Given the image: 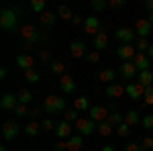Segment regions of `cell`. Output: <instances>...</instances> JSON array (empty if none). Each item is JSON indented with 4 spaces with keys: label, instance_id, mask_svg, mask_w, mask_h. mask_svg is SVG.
<instances>
[{
    "label": "cell",
    "instance_id": "1",
    "mask_svg": "<svg viewBox=\"0 0 153 151\" xmlns=\"http://www.w3.org/2000/svg\"><path fill=\"white\" fill-rule=\"evenodd\" d=\"M21 35H23V41H29L33 45L41 43V41H47V35L43 31H39L37 27H33V25H25L21 29Z\"/></svg>",
    "mask_w": 153,
    "mask_h": 151
},
{
    "label": "cell",
    "instance_id": "2",
    "mask_svg": "<svg viewBox=\"0 0 153 151\" xmlns=\"http://www.w3.org/2000/svg\"><path fill=\"white\" fill-rule=\"evenodd\" d=\"M43 110L47 115H57V112H65V100L59 96H47L43 100Z\"/></svg>",
    "mask_w": 153,
    "mask_h": 151
},
{
    "label": "cell",
    "instance_id": "3",
    "mask_svg": "<svg viewBox=\"0 0 153 151\" xmlns=\"http://www.w3.org/2000/svg\"><path fill=\"white\" fill-rule=\"evenodd\" d=\"M16 14H19L16 8H4V10L0 12V27H2L4 31H14L16 21H19Z\"/></svg>",
    "mask_w": 153,
    "mask_h": 151
},
{
    "label": "cell",
    "instance_id": "4",
    "mask_svg": "<svg viewBox=\"0 0 153 151\" xmlns=\"http://www.w3.org/2000/svg\"><path fill=\"white\" fill-rule=\"evenodd\" d=\"M74 125H76L78 135H82V137H84V135H92L94 131H98V125H96L92 118H88V116H80Z\"/></svg>",
    "mask_w": 153,
    "mask_h": 151
},
{
    "label": "cell",
    "instance_id": "5",
    "mask_svg": "<svg viewBox=\"0 0 153 151\" xmlns=\"http://www.w3.org/2000/svg\"><path fill=\"white\" fill-rule=\"evenodd\" d=\"M114 37L120 41V45H133V41L137 39V33L135 29H129V27H118L114 31Z\"/></svg>",
    "mask_w": 153,
    "mask_h": 151
},
{
    "label": "cell",
    "instance_id": "6",
    "mask_svg": "<svg viewBox=\"0 0 153 151\" xmlns=\"http://www.w3.org/2000/svg\"><path fill=\"white\" fill-rule=\"evenodd\" d=\"M110 115V110L106 108V106H100V104H94L90 110H88V118H92L96 125H100V123H104L106 118Z\"/></svg>",
    "mask_w": 153,
    "mask_h": 151
},
{
    "label": "cell",
    "instance_id": "7",
    "mask_svg": "<svg viewBox=\"0 0 153 151\" xmlns=\"http://www.w3.org/2000/svg\"><path fill=\"white\" fill-rule=\"evenodd\" d=\"M151 29H153V25L149 23L147 19H139V21L135 23V33H137L139 39H147V37L151 35Z\"/></svg>",
    "mask_w": 153,
    "mask_h": 151
},
{
    "label": "cell",
    "instance_id": "8",
    "mask_svg": "<svg viewBox=\"0 0 153 151\" xmlns=\"http://www.w3.org/2000/svg\"><path fill=\"white\" fill-rule=\"evenodd\" d=\"M100 27H102V25H100V21H98L96 16H86V21H84V33L96 37L100 33Z\"/></svg>",
    "mask_w": 153,
    "mask_h": 151
},
{
    "label": "cell",
    "instance_id": "9",
    "mask_svg": "<svg viewBox=\"0 0 153 151\" xmlns=\"http://www.w3.org/2000/svg\"><path fill=\"white\" fill-rule=\"evenodd\" d=\"M127 96H129L131 100H143L145 88H143L139 82H131V84H127Z\"/></svg>",
    "mask_w": 153,
    "mask_h": 151
},
{
    "label": "cell",
    "instance_id": "10",
    "mask_svg": "<svg viewBox=\"0 0 153 151\" xmlns=\"http://www.w3.org/2000/svg\"><path fill=\"white\" fill-rule=\"evenodd\" d=\"M117 55L123 59V61H133L135 55H137V47L135 45H118Z\"/></svg>",
    "mask_w": 153,
    "mask_h": 151
},
{
    "label": "cell",
    "instance_id": "11",
    "mask_svg": "<svg viewBox=\"0 0 153 151\" xmlns=\"http://www.w3.org/2000/svg\"><path fill=\"white\" fill-rule=\"evenodd\" d=\"M16 65L23 71L33 70V68H35V57L29 55V53H19V55H16Z\"/></svg>",
    "mask_w": 153,
    "mask_h": 151
},
{
    "label": "cell",
    "instance_id": "12",
    "mask_svg": "<svg viewBox=\"0 0 153 151\" xmlns=\"http://www.w3.org/2000/svg\"><path fill=\"white\" fill-rule=\"evenodd\" d=\"M2 135H4V139L6 141H12L16 135H19V131H21V127H19V123H14V121H6L4 123V127H2Z\"/></svg>",
    "mask_w": 153,
    "mask_h": 151
},
{
    "label": "cell",
    "instance_id": "13",
    "mask_svg": "<svg viewBox=\"0 0 153 151\" xmlns=\"http://www.w3.org/2000/svg\"><path fill=\"white\" fill-rule=\"evenodd\" d=\"M118 71H120V76H123L125 80H133L139 70H137V65H135L133 61H123V65L118 68Z\"/></svg>",
    "mask_w": 153,
    "mask_h": 151
},
{
    "label": "cell",
    "instance_id": "14",
    "mask_svg": "<svg viewBox=\"0 0 153 151\" xmlns=\"http://www.w3.org/2000/svg\"><path fill=\"white\" fill-rule=\"evenodd\" d=\"M70 53H71V57H76V59L86 57V55H88L86 43H84V41H71L70 43Z\"/></svg>",
    "mask_w": 153,
    "mask_h": 151
},
{
    "label": "cell",
    "instance_id": "15",
    "mask_svg": "<svg viewBox=\"0 0 153 151\" xmlns=\"http://www.w3.org/2000/svg\"><path fill=\"white\" fill-rule=\"evenodd\" d=\"M0 106H2V110L14 112V108L19 106V98H16L14 94H4V96L0 98Z\"/></svg>",
    "mask_w": 153,
    "mask_h": 151
},
{
    "label": "cell",
    "instance_id": "16",
    "mask_svg": "<svg viewBox=\"0 0 153 151\" xmlns=\"http://www.w3.org/2000/svg\"><path fill=\"white\" fill-rule=\"evenodd\" d=\"M59 88H61V92H65V94L76 92V82H74V78H71L70 74H65V76L59 78Z\"/></svg>",
    "mask_w": 153,
    "mask_h": 151
},
{
    "label": "cell",
    "instance_id": "17",
    "mask_svg": "<svg viewBox=\"0 0 153 151\" xmlns=\"http://www.w3.org/2000/svg\"><path fill=\"white\" fill-rule=\"evenodd\" d=\"M55 135H57L59 139H70L71 137V123H68L65 118L63 121H59L57 123V129H55Z\"/></svg>",
    "mask_w": 153,
    "mask_h": 151
},
{
    "label": "cell",
    "instance_id": "18",
    "mask_svg": "<svg viewBox=\"0 0 153 151\" xmlns=\"http://www.w3.org/2000/svg\"><path fill=\"white\" fill-rule=\"evenodd\" d=\"M106 96L108 98H120L123 94L127 92V86H123V84H118V82H114V84H110V86H106Z\"/></svg>",
    "mask_w": 153,
    "mask_h": 151
},
{
    "label": "cell",
    "instance_id": "19",
    "mask_svg": "<svg viewBox=\"0 0 153 151\" xmlns=\"http://www.w3.org/2000/svg\"><path fill=\"white\" fill-rule=\"evenodd\" d=\"M133 63L137 65V70H139V71H145V70L151 68V59H149L147 53H137L135 59H133Z\"/></svg>",
    "mask_w": 153,
    "mask_h": 151
},
{
    "label": "cell",
    "instance_id": "20",
    "mask_svg": "<svg viewBox=\"0 0 153 151\" xmlns=\"http://www.w3.org/2000/svg\"><path fill=\"white\" fill-rule=\"evenodd\" d=\"M74 108L78 110V112H88L92 106H90V98H86V96H78L76 100H74Z\"/></svg>",
    "mask_w": 153,
    "mask_h": 151
},
{
    "label": "cell",
    "instance_id": "21",
    "mask_svg": "<svg viewBox=\"0 0 153 151\" xmlns=\"http://www.w3.org/2000/svg\"><path fill=\"white\" fill-rule=\"evenodd\" d=\"M137 82L141 84L143 88H149V86H153V71H151V70L139 71V76H137Z\"/></svg>",
    "mask_w": 153,
    "mask_h": 151
},
{
    "label": "cell",
    "instance_id": "22",
    "mask_svg": "<svg viewBox=\"0 0 153 151\" xmlns=\"http://www.w3.org/2000/svg\"><path fill=\"white\" fill-rule=\"evenodd\" d=\"M84 147V137L82 135H71L68 139V151H80Z\"/></svg>",
    "mask_w": 153,
    "mask_h": 151
},
{
    "label": "cell",
    "instance_id": "23",
    "mask_svg": "<svg viewBox=\"0 0 153 151\" xmlns=\"http://www.w3.org/2000/svg\"><path fill=\"white\" fill-rule=\"evenodd\" d=\"M114 78H117V71L112 70V68H106V70H102L100 74H98V80L104 82V84H114Z\"/></svg>",
    "mask_w": 153,
    "mask_h": 151
},
{
    "label": "cell",
    "instance_id": "24",
    "mask_svg": "<svg viewBox=\"0 0 153 151\" xmlns=\"http://www.w3.org/2000/svg\"><path fill=\"white\" fill-rule=\"evenodd\" d=\"M55 21H57V16L53 14V12H49V10H45L43 14H39V23H41V27H53L55 25Z\"/></svg>",
    "mask_w": 153,
    "mask_h": 151
},
{
    "label": "cell",
    "instance_id": "25",
    "mask_svg": "<svg viewBox=\"0 0 153 151\" xmlns=\"http://www.w3.org/2000/svg\"><path fill=\"white\" fill-rule=\"evenodd\" d=\"M108 47V37L106 33H98L94 37V51H100V49H106Z\"/></svg>",
    "mask_w": 153,
    "mask_h": 151
},
{
    "label": "cell",
    "instance_id": "26",
    "mask_svg": "<svg viewBox=\"0 0 153 151\" xmlns=\"http://www.w3.org/2000/svg\"><path fill=\"white\" fill-rule=\"evenodd\" d=\"M106 121H108V123H110L112 127L117 129L118 125H123V123H125V115H120L118 110H112V112L108 115V118H106Z\"/></svg>",
    "mask_w": 153,
    "mask_h": 151
},
{
    "label": "cell",
    "instance_id": "27",
    "mask_svg": "<svg viewBox=\"0 0 153 151\" xmlns=\"http://www.w3.org/2000/svg\"><path fill=\"white\" fill-rule=\"evenodd\" d=\"M125 123H127L129 127H135V125H139V123H141V118H139V112H137V110H129V112L125 115Z\"/></svg>",
    "mask_w": 153,
    "mask_h": 151
},
{
    "label": "cell",
    "instance_id": "28",
    "mask_svg": "<svg viewBox=\"0 0 153 151\" xmlns=\"http://www.w3.org/2000/svg\"><path fill=\"white\" fill-rule=\"evenodd\" d=\"M49 68H51V71L55 74V76H65V63H61V61H51L49 63Z\"/></svg>",
    "mask_w": 153,
    "mask_h": 151
},
{
    "label": "cell",
    "instance_id": "29",
    "mask_svg": "<svg viewBox=\"0 0 153 151\" xmlns=\"http://www.w3.org/2000/svg\"><path fill=\"white\" fill-rule=\"evenodd\" d=\"M41 129H43L45 133H55L57 123H55L53 118H43V121H41Z\"/></svg>",
    "mask_w": 153,
    "mask_h": 151
},
{
    "label": "cell",
    "instance_id": "30",
    "mask_svg": "<svg viewBox=\"0 0 153 151\" xmlns=\"http://www.w3.org/2000/svg\"><path fill=\"white\" fill-rule=\"evenodd\" d=\"M39 129H41V125H39L37 121H31V123L25 127V133H27L29 137H37V135H39Z\"/></svg>",
    "mask_w": 153,
    "mask_h": 151
},
{
    "label": "cell",
    "instance_id": "31",
    "mask_svg": "<svg viewBox=\"0 0 153 151\" xmlns=\"http://www.w3.org/2000/svg\"><path fill=\"white\" fill-rule=\"evenodd\" d=\"M16 98H19V104H31V100H33V94L29 92V90H21V92L16 94Z\"/></svg>",
    "mask_w": 153,
    "mask_h": 151
},
{
    "label": "cell",
    "instance_id": "32",
    "mask_svg": "<svg viewBox=\"0 0 153 151\" xmlns=\"http://www.w3.org/2000/svg\"><path fill=\"white\" fill-rule=\"evenodd\" d=\"M25 80L29 82V84H37V82L41 80V74L33 68V70H29V71H25Z\"/></svg>",
    "mask_w": 153,
    "mask_h": 151
},
{
    "label": "cell",
    "instance_id": "33",
    "mask_svg": "<svg viewBox=\"0 0 153 151\" xmlns=\"http://www.w3.org/2000/svg\"><path fill=\"white\" fill-rule=\"evenodd\" d=\"M29 6H31V10H33V12L43 14V12H45V0H31Z\"/></svg>",
    "mask_w": 153,
    "mask_h": 151
},
{
    "label": "cell",
    "instance_id": "34",
    "mask_svg": "<svg viewBox=\"0 0 153 151\" xmlns=\"http://www.w3.org/2000/svg\"><path fill=\"white\" fill-rule=\"evenodd\" d=\"M59 16H61V19H63V21H71V19H74V16H76V14H74V12H71V8L70 6H65V4H61V6H59Z\"/></svg>",
    "mask_w": 153,
    "mask_h": 151
},
{
    "label": "cell",
    "instance_id": "35",
    "mask_svg": "<svg viewBox=\"0 0 153 151\" xmlns=\"http://www.w3.org/2000/svg\"><path fill=\"white\" fill-rule=\"evenodd\" d=\"M112 131H117V129L112 127L108 121H104V123H100V125H98V133H100V135H104V137H108Z\"/></svg>",
    "mask_w": 153,
    "mask_h": 151
},
{
    "label": "cell",
    "instance_id": "36",
    "mask_svg": "<svg viewBox=\"0 0 153 151\" xmlns=\"http://www.w3.org/2000/svg\"><path fill=\"white\" fill-rule=\"evenodd\" d=\"M135 47H137V53H147V51H149V47H151V43H149L147 39H137Z\"/></svg>",
    "mask_w": 153,
    "mask_h": 151
},
{
    "label": "cell",
    "instance_id": "37",
    "mask_svg": "<svg viewBox=\"0 0 153 151\" xmlns=\"http://www.w3.org/2000/svg\"><path fill=\"white\" fill-rule=\"evenodd\" d=\"M63 118H65L68 123H76L80 116H78V110H76V108H68V110L63 112Z\"/></svg>",
    "mask_w": 153,
    "mask_h": 151
},
{
    "label": "cell",
    "instance_id": "38",
    "mask_svg": "<svg viewBox=\"0 0 153 151\" xmlns=\"http://www.w3.org/2000/svg\"><path fill=\"white\" fill-rule=\"evenodd\" d=\"M31 115V110H29V106L27 104H19L14 108V116H19V118H23V116H29Z\"/></svg>",
    "mask_w": 153,
    "mask_h": 151
},
{
    "label": "cell",
    "instance_id": "39",
    "mask_svg": "<svg viewBox=\"0 0 153 151\" xmlns=\"http://www.w3.org/2000/svg\"><path fill=\"white\" fill-rule=\"evenodd\" d=\"M143 104L145 106H153V86L145 88V96H143Z\"/></svg>",
    "mask_w": 153,
    "mask_h": 151
},
{
    "label": "cell",
    "instance_id": "40",
    "mask_svg": "<svg viewBox=\"0 0 153 151\" xmlns=\"http://www.w3.org/2000/svg\"><path fill=\"white\" fill-rule=\"evenodd\" d=\"M92 8L96 12H102L104 8H108V2L106 0H92Z\"/></svg>",
    "mask_w": 153,
    "mask_h": 151
},
{
    "label": "cell",
    "instance_id": "41",
    "mask_svg": "<svg viewBox=\"0 0 153 151\" xmlns=\"http://www.w3.org/2000/svg\"><path fill=\"white\" fill-rule=\"evenodd\" d=\"M86 61H88V63H98V61H100V51H88Z\"/></svg>",
    "mask_w": 153,
    "mask_h": 151
},
{
    "label": "cell",
    "instance_id": "42",
    "mask_svg": "<svg viewBox=\"0 0 153 151\" xmlns=\"http://www.w3.org/2000/svg\"><path fill=\"white\" fill-rule=\"evenodd\" d=\"M129 133H131V127L127 125V123H123V125H118V127H117V135H118V137H127Z\"/></svg>",
    "mask_w": 153,
    "mask_h": 151
},
{
    "label": "cell",
    "instance_id": "43",
    "mask_svg": "<svg viewBox=\"0 0 153 151\" xmlns=\"http://www.w3.org/2000/svg\"><path fill=\"white\" fill-rule=\"evenodd\" d=\"M141 125H143V129H145V131H153V115H147L141 121Z\"/></svg>",
    "mask_w": 153,
    "mask_h": 151
},
{
    "label": "cell",
    "instance_id": "44",
    "mask_svg": "<svg viewBox=\"0 0 153 151\" xmlns=\"http://www.w3.org/2000/svg\"><path fill=\"white\" fill-rule=\"evenodd\" d=\"M141 147H145V149H149V151L153 149V137H151V135L143 137V141H141Z\"/></svg>",
    "mask_w": 153,
    "mask_h": 151
},
{
    "label": "cell",
    "instance_id": "45",
    "mask_svg": "<svg viewBox=\"0 0 153 151\" xmlns=\"http://www.w3.org/2000/svg\"><path fill=\"white\" fill-rule=\"evenodd\" d=\"M39 59H41L43 63H51V57H49L47 49H39Z\"/></svg>",
    "mask_w": 153,
    "mask_h": 151
},
{
    "label": "cell",
    "instance_id": "46",
    "mask_svg": "<svg viewBox=\"0 0 153 151\" xmlns=\"http://www.w3.org/2000/svg\"><path fill=\"white\" fill-rule=\"evenodd\" d=\"M125 4H127L125 0H110V2H108V6H110L112 10H118V8H123Z\"/></svg>",
    "mask_w": 153,
    "mask_h": 151
},
{
    "label": "cell",
    "instance_id": "47",
    "mask_svg": "<svg viewBox=\"0 0 153 151\" xmlns=\"http://www.w3.org/2000/svg\"><path fill=\"white\" fill-rule=\"evenodd\" d=\"M65 149H68V141L59 139L57 143H55V151H65Z\"/></svg>",
    "mask_w": 153,
    "mask_h": 151
},
{
    "label": "cell",
    "instance_id": "48",
    "mask_svg": "<svg viewBox=\"0 0 153 151\" xmlns=\"http://www.w3.org/2000/svg\"><path fill=\"white\" fill-rule=\"evenodd\" d=\"M139 149H141V143H129L125 147V151H139Z\"/></svg>",
    "mask_w": 153,
    "mask_h": 151
},
{
    "label": "cell",
    "instance_id": "49",
    "mask_svg": "<svg viewBox=\"0 0 153 151\" xmlns=\"http://www.w3.org/2000/svg\"><path fill=\"white\" fill-rule=\"evenodd\" d=\"M84 21H86V19H82V16H80V14H76V16H74V19H71V23L76 25V27H80V25H82V27H84Z\"/></svg>",
    "mask_w": 153,
    "mask_h": 151
},
{
    "label": "cell",
    "instance_id": "50",
    "mask_svg": "<svg viewBox=\"0 0 153 151\" xmlns=\"http://www.w3.org/2000/svg\"><path fill=\"white\" fill-rule=\"evenodd\" d=\"M41 112H43V106H41V108H39V106H37V108H33V110H31V118H37V116H41Z\"/></svg>",
    "mask_w": 153,
    "mask_h": 151
},
{
    "label": "cell",
    "instance_id": "51",
    "mask_svg": "<svg viewBox=\"0 0 153 151\" xmlns=\"http://www.w3.org/2000/svg\"><path fill=\"white\" fill-rule=\"evenodd\" d=\"M143 8L149 10V12H153V0H145V2H143Z\"/></svg>",
    "mask_w": 153,
    "mask_h": 151
},
{
    "label": "cell",
    "instance_id": "52",
    "mask_svg": "<svg viewBox=\"0 0 153 151\" xmlns=\"http://www.w3.org/2000/svg\"><path fill=\"white\" fill-rule=\"evenodd\" d=\"M6 76H8V71H6V68H2V70H0V78H2V80H4V78H6Z\"/></svg>",
    "mask_w": 153,
    "mask_h": 151
},
{
    "label": "cell",
    "instance_id": "53",
    "mask_svg": "<svg viewBox=\"0 0 153 151\" xmlns=\"http://www.w3.org/2000/svg\"><path fill=\"white\" fill-rule=\"evenodd\" d=\"M100 151H114V147H112V145H104Z\"/></svg>",
    "mask_w": 153,
    "mask_h": 151
},
{
    "label": "cell",
    "instance_id": "54",
    "mask_svg": "<svg viewBox=\"0 0 153 151\" xmlns=\"http://www.w3.org/2000/svg\"><path fill=\"white\" fill-rule=\"evenodd\" d=\"M147 55H149V59H153V45L149 47V51H147Z\"/></svg>",
    "mask_w": 153,
    "mask_h": 151
},
{
    "label": "cell",
    "instance_id": "55",
    "mask_svg": "<svg viewBox=\"0 0 153 151\" xmlns=\"http://www.w3.org/2000/svg\"><path fill=\"white\" fill-rule=\"evenodd\" d=\"M147 21H149V23L153 25V12H149V16H147Z\"/></svg>",
    "mask_w": 153,
    "mask_h": 151
},
{
    "label": "cell",
    "instance_id": "56",
    "mask_svg": "<svg viewBox=\"0 0 153 151\" xmlns=\"http://www.w3.org/2000/svg\"><path fill=\"white\" fill-rule=\"evenodd\" d=\"M0 151H6V147H4V145H2V147H0Z\"/></svg>",
    "mask_w": 153,
    "mask_h": 151
},
{
    "label": "cell",
    "instance_id": "57",
    "mask_svg": "<svg viewBox=\"0 0 153 151\" xmlns=\"http://www.w3.org/2000/svg\"><path fill=\"white\" fill-rule=\"evenodd\" d=\"M139 151H149V149H145V147H141V149H139Z\"/></svg>",
    "mask_w": 153,
    "mask_h": 151
}]
</instances>
